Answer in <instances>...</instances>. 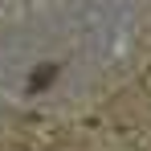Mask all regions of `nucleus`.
<instances>
[{
  "mask_svg": "<svg viewBox=\"0 0 151 151\" xmlns=\"http://www.w3.org/2000/svg\"><path fill=\"white\" fill-rule=\"evenodd\" d=\"M53 74H57V70H53V65H49V70H41V74L33 78V90H37V86H49V82H53Z\"/></svg>",
  "mask_w": 151,
  "mask_h": 151,
  "instance_id": "obj_1",
  "label": "nucleus"
}]
</instances>
